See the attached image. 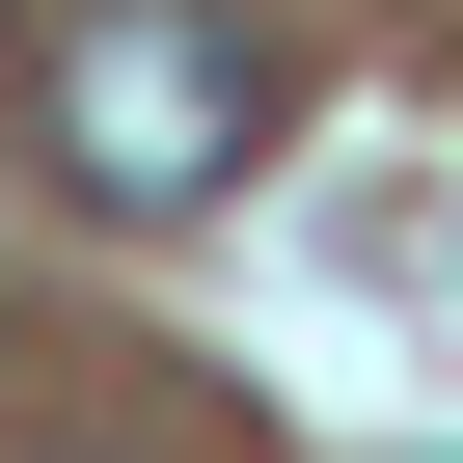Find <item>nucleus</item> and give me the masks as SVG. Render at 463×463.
<instances>
[{
    "instance_id": "obj_1",
    "label": "nucleus",
    "mask_w": 463,
    "mask_h": 463,
    "mask_svg": "<svg viewBox=\"0 0 463 463\" xmlns=\"http://www.w3.org/2000/svg\"><path fill=\"white\" fill-rule=\"evenodd\" d=\"M55 164H82L109 218L246 191V164H273V55L218 28V0H82V28H55Z\"/></svg>"
}]
</instances>
